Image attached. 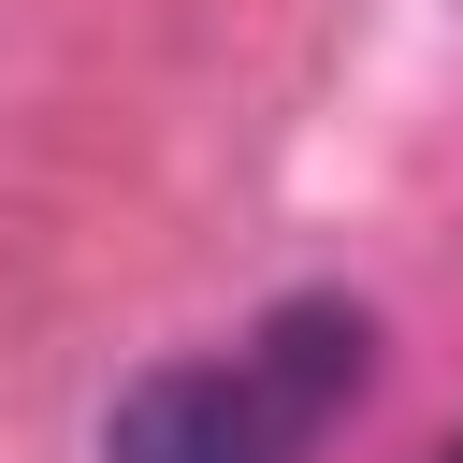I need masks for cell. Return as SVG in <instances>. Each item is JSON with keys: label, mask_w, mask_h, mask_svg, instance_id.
<instances>
[{"label": "cell", "mask_w": 463, "mask_h": 463, "mask_svg": "<svg viewBox=\"0 0 463 463\" xmlns=\"http://www.w3.org/2000/svg\"><path fill=\"white\" fill-rule=\"evenodd\" d=\"M362 347H376L362 304L289 289L246 347L130 376L116 420H101V463H318V434L362 405Z\"/></svg>", "instance_id": "1"}, {"label": "cell", "mask_w": 463, "mask_h": 463, "mask_svg": "<svg viewBox=\"0 0 463 463\" xmlns=\"http://www.w3.org/2000/svg\"><path fill=\"white\" fill-rule=\"evenodd\" d=\"M449 463H463V449H449Z\"/></svg>", "instance_id": "2"}]
</instances>
